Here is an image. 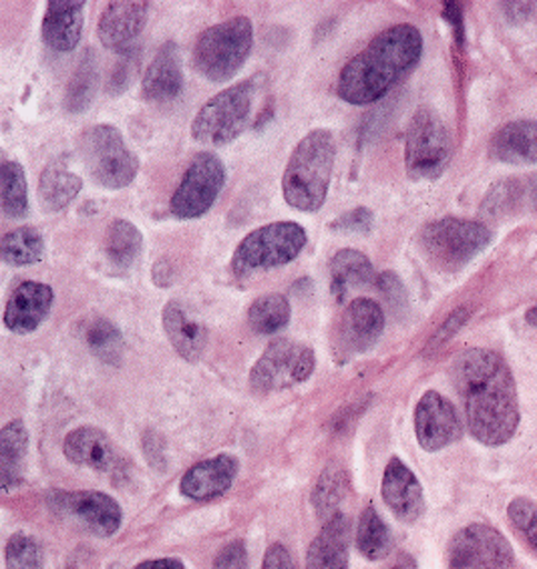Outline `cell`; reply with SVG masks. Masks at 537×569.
Segmentation results:
<instances>
[{"label":"cell","instance_id":"cell-1","mask_svg":"<svg viewBox=\"0 0 537 569\" xmlns=\"http://www.w3.org/2000/svg\"><path fill=\"white\" fill-rule=\"evenodd\" d=\"M451 380L475 439L487 447L506 445L521 419L516 380L506 359L496 350L469 348L455 359Z\"/></svg>","mask_w":537,"mask_h":569},{"label":"cell","instance_id":"cell-2","mask_svg":"<svg viewBox=\"0 0 537 569\" xmlns=\"http://www.w3.org/2000/svg\"><path fill=\"white\" fill-rule=\"evenodd\" d=\"M422 57V34L412 24H395L377 34L338 74V97L348 106H370L389 96Z\"/></svg>","mask_w":537,"mask_h":569},{"label":"cell","instance_id":"cell-3","mask_svg":"<svg viewBox=\"0 0 537 569\" xmlns=\"http://www.w3.org/2000/svg\"><path fill=\"white\" fill-rule=\"evenodd\" d=\"M337 139L328 129H315L298 141L282 176L285 201L298 211H318L327 201Z\"/></svg>","mask_w":537,"mask_h":569},{"label":"cell","instance_id":"cell-4","mask_svg":"<svg viewBox=\"0 0 537 569\" xmlns=\"http://www.w3.org/2000/svg\"><path fill=\"white\" fill-rule=\"evenodd\" d=\"M252 44V21L248 17H232L201 32L191 61L203 79L226 83L242 69Z\"/></svg>","mask_w":537,"mask_h":569},{"label":"cell","instance_id":"cell-5","mask_svg":"<svg viewBox=\"0 0 537 569\" xmlns=\"http://www.w3.org/2000/svg\"><path fill=\"white\" fill-rule=\"evenodd\" d=\"M308 243V233L300 223H266L238 243L232 256L236 278H248L256 272L275 270L296 260Z\"/></svg>","mask_w":537,"mask_h":569},{"label":"cell","instance_id":"cell-6","mask_svg":"<svg viewBox=\"0 0 537 569\" xmlns=\"http://www.w3.org/2000/svg\"><path fill=\"white\" fill-rule=\"evenodd\" d=\"M419 242L422 253L435 268L455 272L484 252L491 242V232L481 222L442 218L422 228Z\"/></svg>","mask_w":537,"mask_h":569},{"label":"cell","instance_id":"cell-7","mask_svg":"<svg viewBox=\"0 0 537 569\" xmlns=\"http://www.w3.org/2000/svg\"><path fill=\"white\" fill-rule=\"evenodd\" d=\"M89 176L106 190H123L139 171L138 156L127 148L121 131L113 126L89 127L79 141Z\"/></svg>","mask_w":537,"mask_h":569},{"label":"cell","instance_id":"cell-8","mask_svg":"<svg viewBox=\"0 0 537 569\" xmlns=\"http://www.w3.org/2000/svg\"><path fill=\"white\" fill-rule=\"evenodd\" d=\"M253 79L232 84L211 97L191 123V138L206 146H226L238 138L252 116Z\"/></svg>","mask_w":537,"mask_h":569},{"label":"cell","instance_id":"cell-9","mask_svg":"<svg viewBox=\"0 0 537 569\" xmlns=\"http://www.w3.org/2000/svg\"><path fill=\"white\" fill-rule=\"evenodd\" d=\"M454 153V139L447 123L431 107H419L407 129L405 166L412 180L439 178Z\"/></svg>","mask_w":537,"mask_h":569},{"label":"cell","instance_id":"cell-10","mask_svg":"<svg viewBox=\"0 0 537 569\" xmlns=\"http://www.w3.org/2000/svg\"><path fill=\"white\" fill-rule=\"evenodd\" d=\"M226 186V168L213 151L193 156L190 166L169 201V211L178 220H196L211 210Z\"/></svg>","mask_w":537,"mask_h":569},{"label":"cell","instance_id":"cell-11","mask_svg":"<svg viewBox=\"0 0 537 569\" xmlns=\"http://www.w3.org/2000/svg\"><path fill=\"white\" fill-rule=\"evenodd\" d=\"M317 367L315 350L302 342L278 338L263 350L250 372V387L256 392H278L310 379Z\"/></svg>","mask_w":537,"mask_h":569},{"label":"cell","instance_id":"cell-12","mask_svg":"<svg viewBox=\"0 0 537 569\" xmlns=\"http://www.w3.org/2000/svg\"><path fill=\"white\" fill-rule=\"evenodd\" d=\"M514 548L496 528L471 523L449 546V569H511Z\"/></svg>","mask_w":537,"mask_h":569},{"label":"cell","instance_id":"cell-13","mask_svg":"<svg viewBox=\"0 0 537 569\" xmlns=\"http://www.w3.org/2000/svg\"><path fill=\"white\" fill-rule=\"evenodd\" d=\"M385 330V312L379 302L370 298H355L342 317L338 318L332 332L335 357L348 360L360 352H367L377 345Z\"/></svg>","mask_w":537,"mask_h":569},{"label":"cell","instance_id":"cell-14","mask_svg":"<svg viewBox=\"0 0 537 569\" xmlns=\"http://www.w3.org/2000/svg\"><path fill=\"white\" fill-rule=\"evenodd\" d=\"M415 435L425 451L435 453L461 437L454 405L437 390H427L415 409Z\"/></svg>","mask_w":537,"mask_h":569},{"label":"cell","instance_id":"cell-15","mask_svg":"<svg viewBox=\"0 0 537 569\" xmlns=\"http://www.w3.org/2000/svg\"><path fill=\"white\" fill-rule=\"evenodd\" d=\"M53 507L63 516L81 521L84 528L91 529L101 538L117 533L121 526V507L113 497L99 491H67L54 493Z\"/></svg>","mask_w":537,"mask_h":569},{"label":"cell","instance_id":"cell-16","mask_svg":"<svg viewBox=\"0 0 537 569\" xmlns=\"http://www.w3.org/2000/svg\"><path fill=\"white\" fill-rule=\"evenodd\" d=\"M148 17L149 2H139V0L109 2L99 19V29H97L101 44L109 51L126 53L146 29Z\"/></svg>","mask_w":537,"mask_h":569},{"label":"cell","instance_id":"cell-17","mask_svg":"<svg viewBox=\"0 0 537 569\" xmlns=\"http://www.w3.org/2000/svg\"><path fill=\"white\" fill-rule=\"evenodd\" d=\"M53 288L42 282H22L14 288L7 308L4 327L14 335H31L49 317L53 308Z\"/></svg>","mask_w":537,"mask_h":569},{"label":"cell","instance_id":"cell-18","mask_svg":"<svg viewBox=\"0 0 537 569\" xmlns=\"http://www.w3.org/2000/svg\"><path fill=\"white\" fill-rule=\"evenodd\" d=\"M380 489H382L385 503L400 521L412 523L422 516L425 496H422L421 483L399 457H392L387 465Z\"/></svg>","mask_w":537,"mask_h":569},{"label":"cell","instance_id":"cell-19","mask_svg":"<svg viewBox=\"0 0 537 569\" xmlns=\"http://www.w3.org/2000/svg\"><path fill=\"white\" fill-rule=\"evenodd\" d=\"M84 24V2L51 0L42 19V41L54 53H71L81 41Z\"/></svg>","mask_w":537,"mask_h":569},{"label":"cell","instance_id":"cell-20","mask_svg":"<svg viewBox=\"0 0 537 569\" xmlns=\"http://www.w3.org/2000/svg\"><path fill=\"white\" fill-rule=\"evenodd\" d=\"M238 473V459L233 455H218L208 461L193 465L183 475L179 491L193 501H208L220 497L232 487Z\"/></svg>","mask_w":537,"mask_h":569},{"label":"cell","instance_id":"cell-21","mask_svg":"<svg viewBox=\"0 0 537 569\" xmlns=\"http://www.w3.org/2000/svg\"><path fill=\"white\" fill-rule=\"evenodd\" d=\"M183 91L181 54L176 42H166L149 63L141 83V96L149 103H168Z\"/></svg>","mask_w":537,"mask_h":569},{"label":"cell","instance_id":"cell-22","mask_svg":"<svg viewBox=\"0 0 537 569\" xmlns=\"http://www.w3.org/2000/svg\"><path fill=\"white\" fill-rule=\"evenodd\" d=\"M63 453L71 463L93 471H109L117 463L111 439L97 427H79L64 437Z\"/></svg>","mask_w":537,"mask_h":569},{"label":"cell","instance_id":"cell-23","mask_svg":"<svg viewBox=\"0 0 537 569\" xmlns=\"http://www.w3.org/2000/svg\"><path fill=\"white\" fill-rule=\"evenodd\" d=\"M489 151L497 161L511 166H536L537 163V121L536 119H517L499 127Z\"/></svg>","mask_w":537,"mask_h":569},{"label":"cell","instance_id":"cell-24","mask_svg":"<svg viewBox=\"0 0 537 569\" xmlns=\"http://www.w3.org/2000/svg\"><path fill=\"white\" fill-rule=\"evenodd\" d=\"M163 330L181 359L188 362L201 359L208 345V330L178 300H171L163 308Z\"/></svg>","mask_w":537,"mask_h":569},{"label":"cell","instance_id":"cell-25","mask_svg":"<svg viewBox=\"0 0 537 569\" xmlns=\"http://www.w3.org/2000/svg\"><path fill=\"white\" fill-rule=\"evenodd\" d=\"M537 210V173L526 178L499 181L487 193L481 213L487 218H511L517 213Z\"/></svg>","mask_w":537,"mask_h":569},{"label":"cell","instance_id":"cell-26","mask_svg":"<svg viewBox=\"0 0 537 569\" xmlns=\"http://www.w3.org/2000/svg\"><path fill=\"white\" fill-rule=\"evenodd\" d=\"M350 526L342 513L330 517L306 556V569H348Z\"/></svg>","mask_w":537,"mask_h":569},{"label":"cell","instance_id":"cell-27","mask_svg":"<svg viewBox=\"0 0 537 569\" xmlns=\"http://www.w3.org/2000/svg\"><path fill=\"white\" fill-rule=\"evenodd\" d=\"M375 280L369 258L358 250H340L330 260V290L338 302Z\"/></svg>","mask_w":537,"mask_h":569},{"label":"cell","instance_id":"cell-28","mask_svg":"<svg viewBox=\"0 0 537 569\" xmlns=\"http://www.w3.org/2000/svg\"><path fill=\"white\" fill-rule=\"evenodd\" d=\"M29 431L22 421H11L0 431V486L9 493L21 486Z\"/></svg>","mask_w":537,"mask_h":569},{"label":"cell","instance_id":"cell-29","mask_svg":"<svg viewBox=\"0 0 537 569\" xmlns=\"http://www.w3.org/2000/svg\"><path fill=\"white\" fill-rule=\"evenodd\" d=\"M81 178L69 169L47 168L39 178V201L47 211H61L79 196Z\"/></svg>","mask_w":537,"mask_h":569},{"label":"cell","instance_id":"cell-30","mask_svg":"<svg viewBox=\"0 0 537 569\" xmlns=\"http://www.w3.org/2000/svg\"><path fill=\"white\" fill-rule=\"evenodd\" d=\"M141 248H143V236L136 223L127 220L109 223L106 233V253L111 264L117 268H129L136 264Z\"/></svg>","mask_w":537,"mask_h":569},{"label":"cell","instance_id":"cell-31","mask_svg":"<svg viewBox=\"0 0 537 569\" xmlns=\"http://www.w3.org/2000/svg\"><path fill=\"white\" fill-rule=\"evenodd\" d=\"M292 308L282 295H263L248 308V325L258 335H276L290 325Z\"/></svg>","mask_w":537,"mask_h":569},{"label":"cell","instance_id":"cell-32","mask_svg":"<svg viewBox=\"0 0 537 569\" xmlns=\"http://www.w3.org/2000/svg\"><path fill=\"white\" fill-rule=\"evenodd\" d=\"M84 342L97 359L106 365H119L126 355L121 330L107 318H93L84 327Z\"/></svg>","mask_w":537,"mask_h":569},{"label":"cell","instance_id":"cell-33","mask_svg":"<svg viewBox=\"0 0 537 569\" xmlns=\"http://www.w3.org/2000/svg\"><path fill=\"white\" fill-rule=\"evenodd\" d=\"M0 252H2L4 264L14 266V268L37 264L44 252V240L39 230L22 226L12 232L4 233Z\"/></svg>","mask_w":537,"mask_h":569},{"label":"cell","instance_id":"cell-34","mask_svg":"<svg viewBox=\"0 0 537 569\" xmlns=\"http://www.w3.org/2000/svg\"><path fill=\"white\" fill-rule=\"evenodd\" d=\"M390 548H392V538H390V529L382 521L379 511L375 506H369L362 516L358 519L357 528V549L358 553H362L365 558L377 559L387 558Z\"/></svg>","mask_w":537,"mask_h":569},{"label":"cell","instance_id":"cell-35","mask_svg":"<svg viewBox=\"0 0 537 569\" xmlns=\"http://www.w3.org/2000/svg\"><path fill=\"white\" fill-rule=\"evenodd\" d=\"M0 203L7 218H24L29 211L27 176L19 161H4L0 168Z\"/></svg>","mask_w":537,"mask_h":569},{"label":"cell","instance_id":"cell-36","mask_svg":"<svg viewBox=\"0 0 537 569\" xmlns=\"http://www.w3.org/2000/svg\"><path fill=\"white\" fill-rule=\"evenodd\" d=\"M97 81H99V74H97L96 59H93L91 51H87L83 61L79 63L77 73L73 74L71 83H69V89H67L64 107L71 113L84 111L87 107L91 106V101L96 97Z\"/></svg>","mask_w":537,"mask_h":569},{"label":"cell","instance_id":"cell-37","mask_svg":"<svg viewBox=\"0 0 537 569\" xmlns=\"http://www.w3.org/2000/svg\"><path fill=\"white\" fill-rule=\"evenodd\" d=\"M347 489V473L338 465H330L327 471L320 475L315 493H312V503L317 507L318 516L328 517V519L337 516L338 503L342 501Z\"/></svg>","mask_w":537,"mask_h":569},{"label":"cell","instance_id":"cell-38","mask_svg":"<svg viewBox=\"0 0 537 569\" xmlns=\"http://www.w3.org/2000/svg\"><path fill=\"white\" fill-rule=\"evenodd\" d=\"M7 569H42L39 543L24 533H14L4 549Z\"/></svg>","mask_w":537,"mask_h":569},{"label":"cell","instance_id":"cell-39","mask_svg":"<svg viewBox=\"0 0 537 569\" xmlns=\"http://www.w3.org/2000/svg\"><path fill=\"white\" fill-rule=\"evenodd\" d=\"M507 517L511 526L527 546L537 551V503L527 497H516L507 507Z\"/></svg>","mask_w":537,"mask_h":569},{"label":"cell","instance_id":"cell-40","mask_svg":"<svg viewBox=\"0 0 537 569\" xmlns=\"http://www.w3.org/2000/svg\"><path fill=\"white\" fill-rule=\"evenodd\" d=\"M372 223H375L372 211L367 210V208H357V210L342 213L338 220L330 223V228L338 230V232L367 233L372 230Z\"/></svg>","mask_w":537,"mask_h":569},{"label":"cell","instance_id":"cell-41","mask_svg":"<svg viewBox=\"0 0 537 569\" xmlns=\"http://www.w3.org/2000/svg\"><path fill=\"white\" fill-rule=\"evenodd\" d=\"M213 569H248V553L242 541H232L221 549Z\"/></svg>","mask_w":537,"mask_h":569},{"label":"cell","instance_id":"cell-42","mask_svg":"<svg viewBox=\"0 0 537 569\" xmlns=\"http://www.w3.org/2000/svg\"><path fill=\"white\" fill-rule=\"evenodd\" d=\"M467 318H469V310H467V308H459V310H455L454 315L447 318V320H445V325L439 328V332L432 337L431 345H429V347H442V342H447L449 338L457 335V330H459V328L464 327Z\"/></svg>","mask_w":537,"mask_h":569},{"label":"cell","instance_id":"cell-43","mask_svg":"<svg viewBox=\"0 0 537 569\" xmlns=\"http://www.w3.org/2000/svg\"><path fill=\"white\" fill-rule=\"evenodd\" d=\"M262 569H295V561L282 543H275L263 556Z\"/></svg>","mask_w":537,"mask_h":569},{"label":"cell","instance_id":"cell-44","mask_svg":"<svg viewBox=\"0 0 537 569\" xmlns=\"http://www.w3.org/2000/svg\"><path fill=\"white\" fill-rule=\"evenodd\" d=\"M136 569H186L183 563L179 559L166 558V559H151L146 563H139Z\"/></svg>","mask_w":537,"mask_h":569},{"label":"cell","instance_id":"cell-45","mask_svg":"<svg viewBox=\"0 0 537 569\" xmlns=\"http://www.w3.org/2000/svg\"><path fill=\"white\" fill-rule=\"evenodd\" d=\"M389 569H419L417 568V561L409 553H400L397 561L390 566Z\"/></svg>","mask_w":537,"mask_h":569},{"label":"cell","instance_id":"cell-46","mask_svg":"<svg viewBox=\"0 0 537 569\" xmlns=\"http://www.w3.org/2000/svg\"><path fill=\"white\" fill-rule=\"evenodd\" d=\"M526 320L531 325V327H537V306L534 308H529L526 312Z\"/></svg>","mask_w":537,"mask_h":569}]
</instances>
